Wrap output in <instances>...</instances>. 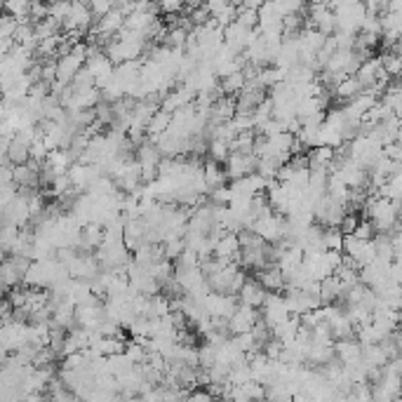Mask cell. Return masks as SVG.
<instances>
[{
  "label": "cell",
  "mask_w": 402,
  "mask_h": 402,
  "mask_svg": "<svg viewBox=\"0 0 402 402\" xmlns=\"http://www.w3.org/2000/svg\"><path fill=\"white\" fill-rule=\"evenodd\" d=\"M346 398L348 402H372V388L367 384H355Z\"/></svg>",
  "instance_id": "18"
},
{
  "label": "cell",
  "mask_w": 402,
  "mask_h": 402,
  "mask_svg": "<svg viewBox=\"0 0 402 402\" xmlns=\"http://www.w3.org/2000/svg\"><path fill=\"white\" fill-rule=\"evenodd\" d=\"M214 365H217V348L210 344H203L198 348V367L210 372Z\"/></svg>",
  "instance_id": "14"
},
{
  "label": "cell",
  "mask_w": 402,
  "mask_h": 402,
  "mask_svg": "<svg viewBox=\"0 0 402 402\" xmlns=\"http://www.w3.org/2000/svg\"><path fill=\"white\" fill-rule=\"evenodd\" d=\"M184 5L179 3V0H172V3H160L158 5V12H167V15H172V12H182Z\"/></svg>",
  "instance_id": "23"
},
{
  "label": "cell",
  "mask_w": 402,
  "mask_h": 402,
  "mask_svg": "<svg viewBox=\"0 0 402 402\" xmlns=\"http://www.w3.org/2000/svg\"><path fill=\"white\" fill-rule=\"evenodd\" d=\"M132 367H134V365L125 358V353H120V355H109V358H106V374H111L113 379L123 377V374H125V372H130Z\"/></svg>",
  "instance_id": "11"
},
{
  "label": "cell",
  "mask_w": 402,
  "mask_h": 402,
  "mask_svg": "<svg viewBox=\"0 0 402 402\" xmlns=\"http://www.w3.org/2000/svg\"><path fill=\"white\" fill-rule=\"evenodd\" d=\"M334 358L339 360L341 365H355L360 363L363 358V346L358 344L355 339H341V341H334Z\"/></svg>",
  "instance_id": "4"
},
{
  "label": "cell",
  "mask_w": 402,
  "mask_h": 402,
  "mask_svg": "<svg viewBox=\"0 0 402 402\" xmlns=\"http://www.w3.org/2000/svg\"><path fill=\"white\" fill-rule=\"evenodd\" d=\"M226 165H229V170H226V179H233V182H238V179L254 174V170H257V158L231 153L229 160H226Z\"/></svg>",
  "instance_id": "3"
},
{
  "label": "cell",
  "mask_w": 402,
  "mask_h": 402,
  "mask_svg": "<svg viewBox=\"0 0 402 402\" xmlns=\"http://www.w3.org/2000/svg\"><path fill=\"white\" fill-rule=\"evenodd\" d=\"M5 360H8V353H5V351H3V348H0V367H3V365H5Z\"/></svg>",
  "instance_id": "24"
},
{
  "label": "cell",
  "mask_w": 402,
  "mask_h": 402,
  "mask_svg": "<svg viewBox=\"0 0 402 402\" xmlns=\"http://www.w3.org/2000/svg\"><path fill=\"white\" fill-rule=\"evenodd\" d=\"M266 290L261 287L257 280H245V285L240 287V292L236 294L240 306H250V308H261L266 299Z\"/></svg>",
  "instance_id": "5"
},
{
  "label": "cell",
  "mask_w": 402,
  "mask_h": 402,
  "mask_svg": "<svg viewBox=\"0 0 402 402\" xmlns=\"http://www.w3.org/2000/svg\"><path fill=\"white\" fill-rule=\"evenodd\" d=\"M360 92H363V87H360V83L353 76L346 78V80H341V83L334 87V95H337L339 99H344V102H351V99L358 97Z\"/></svg>",
  "instance_id": "12"
},
{
  "label": "cell",
  "mask_w": 402,
  "mask_h": 402,
  "mask_svg": "<svg viewBox=\"0 0 402 402\" xmlns=\"http://www.w3.org/2000/svg\"><path fill=\"white\" fill-rule=\"evenodd\" d=\"M203 179H205L207 191H214V189H221V186H226V172L221 170L217 163H212V160L203 167Z\"/></svg>",
  "instance_id": "10"
},
{
  "label": "cell",
  "mask_w": 402,
  "mask_h": 402,
  "mask_svg": "<svg viewBox=\"0 0 402 402\" xmlns=\"http://www.w3.org/2000/svg\"><path fill=\"white\" fill-rule=\"evenodd\" d=\"M355 226H358V217H355V214H346L339 224V231L344 233V236H351V233L355 231Z\"/></svg>",
  "instance_id": "22"
},
{
  "label": "cell",
  "mask_w": 402,
  "mask_h": 402,
  "mask_svg": "<svg viewBox=\"0 0 402 402\" xmlns=\"http://www.w3.org/2000/svg\"><path fill=\"white\" fill-rule=\"evenodd\" d=\"M334 344H311L308 348V358L306 363L313 367H325L330 360H334Z\"/></svg>",
  "instance_id": "7"
},
{
  "label": "cell",
  "mask_w": 402,
  "mask_h": 402,
  "mask_svg": "<svg viewBox=\"0 0 402 402\" xmlns=\"http://www.w3.org/2000/svg\"><path fill=\"white\" fill-rule=\"evenodd\" d=\"M5 257V250H3V245H0V259H3Z\"/></svg>",
  "instance_id": "25"
},
{
  "label": "cell",
  "mask_w": 402,
  "mask_h": 402,
  "mask_svg": "<svg viewBox=\"0 0 402 402\" xmlns=\"http://www.w3.org/2000/svg\"><path fill=\"white\" fill-rule=\"evenodd\" d=\"M318 299H320V304H323V306H330V304H334L337 299H341V285H339V280L334 278V276L320 280Z\"/></svg>",
  "instance_id": "8"
},
{
  "label": "cell",
  "mask_w": 402,
  "mask_h": 402,
  "mask_svg": "<svg viewBox=\"0 0 402 402\" xmlns=\"http://www.w3.org/2000/svg\"><path fill=\"white\" fill-rule=\"evenodd\" d=\"M186 402H214V395L207 388H193L186 395Z\"/></svg>",
  "instance_id": "21"
},
{
  "label": "cell",
  "mask_w": 402,
  "mask_h": 402,
  "mask_svg": "<svg viewBox=\"0 0 402 402\" xmlns=\"http://www.w3.org/2000/svg\"><path fill=\"white\" fill-rule=\"evenodd\" d=\"M351 236L355 240H365V243H370V240H374V236H377V231H374V226L365 219V221H358V226H355V231L351 233Z\"/></svg>",
  "instance_id": "19"
},
{
  "label": "cell",
  "mask_w": 402,
  "mask_h": 402,
  "mask_svg": "<svg viewBox=\"0 0 402 402\" xmlns=\"http://www.w3.org/2000/svg\"><path fill=\"white\" fill-rule=\"evenodd\" d=\"M259 320H261V313L257 311V308L238 306V311L229 318V323H226V327H229V334H233V337H238V334L252 332V327L257 325Z\"/></svg>",
  "instance_id": "2"
},
{
  "label": "cell",
  "mask_w": 402,
  "mask_h": 402,
  "mask_svg": "<svg viewBox=\"0 0 402 402\" xmlns=\"http://www.w3.org/2000/svg\"><path fill=\"white\" fill-rule=\"evenodd\" d=\"M294 395H297V388L292 384H283V381H280V384H273L266 388L264 400L266 402H292Z\"/></svg>",
  "instance_id": "9"
},
{
  "label": "cell",
  "mask_w": 402,
  "mask_h": 402,
  "mask_svg": "<svg viewBox=\"0 0 402 402\" xmlns=\"http://www.w3.org/2000/svg\"><path fill=\"white\" fill-rule=\"evenodd\" d=\"M245 76H243V71L240 73H233V76H229V78H224V83H221L219 87H221V92L224 95H238L240 90L245 87Z\"/></svg>",
  "instance_id": "16"
},
{
  "label": "cell",
  "mask_w": 402,
  "mask_h": 402,
  "mask_svg": "<svg viewBox=\"0 0 402 402\" xmlns=\"http://www.w3.org/2000/svg\"><path fill=\"white\" fill-rule=\"evenodd\" d=\"M393 402H400V398H393Z\"/></svg>",
  "instance_id": "26"
},
{
  "label": "cell",
  "mask_w": 402,
  "mask_h": 402,
  "mask_svg": "<svg viewBox=\"0 0 402 402\" xmlns=\"http://www.w3.org/2000/svg\"><path fill=\"white\" fill-rule=\"evenodd\" d=\"M283 226H285V219L278 217V214L273 212V214H268V217H261V219L254 221L250 231L257 238L264 240L266 245H271V243L276 245V243L283 240Z\"/></svg>",
  "instance_id": "1"
},
{
  "label": "cell",
  "mask_w": 402,
  "mask_h": 402,
  "mask_svg": "<svg viewBox=\"0 0 402 402\" xmlns=\"http://www.w3.org/2000/svg\"><path fill=\"white\" fill-rule=\"evenodd\" d=\"M217 402H231V400H217Z\"/></svg>",
  "instance_id": "27"
},
{
  "label": "cell",
  "mask_w": 402,
  "mask_h": 402,
  "mask_svg": "<svg viewBox=\"0 0 402 402\" xmlns=\"http://www.w3.org/2000/svg\"><path fill=\"white\" fill-rule=\"evenodd\" d=\"M379 64H381V71H384L388 78H395L400 73L402 57L395 55V52H384V55L379 57Z\"/></svg>",
  "instance_id": "13"
},
{
  "label": "cell",
  "mask_w": 402,
  "mask_h": 402,
  "mask_svg": "<svg viewBox=\"0 0 402 402\" xmlns=\"http://www.w3.org/2000/svg\"><path fill=\"white\" fill-rule=\"evenodd\" d=\"M257 283L264 287L266 292H280V294H283V290H285V278H283V273H280L276 266L266 268V271H259L257 273Z\"/></svg>",
  "instance_id": "6"
},
{
  "label": "cell",
  "mask_w": 402,
  "mask_h": 402,
  "mask_svg": "<svg viewBox=\"0 0 402 402\" xmlns=\"http://www.w3.org/2000/svg\"><path fill=\"white\" fill-rule=\"evenodd\" d=\"M146 348L144 346H139V344H134V341H130V344L125 346V358L130 360L132 365H144L146 363Z\"/></svg>",
  "instance_id": "17"
},
{
  "label": "cell",
  "mask_w": 402,
  "mask_h": 402,
  "mask_svg": "<svg viewBox=\"0 0 402 402\" xmlns=\"http://www.w3.org/2000/svg\"><path fill=\"white\" fill-rule=\"evenodd\" d=\"M341 245H344V233H341L339 229H325L323 231V250L341 252Z\"/></svg>",
  "instance_id": "15"
},
{
  "label": "cell",
  "mask_w": 402,
  "mask_h": 402,
  "mask_svg": "<svg viewBox=\"0 0 402 402\" xmlns=\"http://www.w3.org/2000/svg\"><path fill=\"white\" fill-rule=\"evenodd\" d=\"M184 252V238H177V240H167L163 243V254L167 261H174L179 259V254Z\"/></svg>",
  "instance_id": "20"
}]
</instances>
